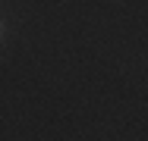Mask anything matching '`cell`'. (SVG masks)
<instances>
[{
  "mask_svg": "<svg viewBox=\"0 0 148 141\" xmlns=\"http://www.w3.org/2000/svg\"><path fill=\"white\" fill-rule=\"evenodd\" d=\"M3 35H6V22L0 19V41H3Z\"/></svg>",
  "mask_w": 148,
  "mask_h": 141,
  "instance_id": "6da1fadb",
  "label": "cell"
}]
</instances>
